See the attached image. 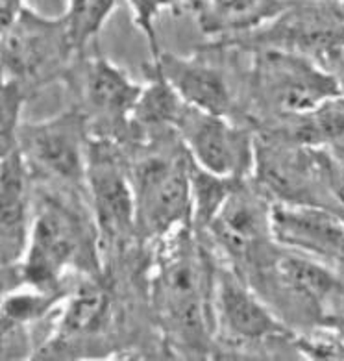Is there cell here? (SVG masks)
I'll list each match as a JSON object with an SVG mask.
<instances>
[{"mask_svg":"<svg viewBox=\"0 0 344 361\" xmlns=\"http://www.w3.org/2000/svg\"><path fill=\"white\" fill-rule=\"evenodd\" d=\"M84 250V230L78 215L52 198L41 204L32 217L28 248L13 267L20 286L56 289L70 265H76Z\"/></svg>","mask_w":344,"mask_h":361,"instance_id":"cell-4","label":"cell"},{"mask_svg":"<svg viewBox=\"0 0 344 361\" xmlns=\"http://www.w3.org/2000/svg\"><path fill=\"white\" fill-rule=\"evenodd\" d=\"M176 130L192 161L226 178H245L256 165V137L246 128L215 115L185 106Z\"/></svg>","mask_w":344,"mask_h":361,"instance_id":"cell-6","label":"cell"},{"mask_svg":"<svg viewBox=\"0 0 344 361\" xmlns=\"http://www.w3.org/2000/svg\"><path fill=\"white\" fill-rule=\"evenodd\" d=\"M89 0H69V6H67V11H65V23H67V30H69L70 43H73L74 50L78 52L76 45H78V34L80 28H82V23H84L85 11H87Z\"/></svg>","mask_w":344,"mask_h":361,"instance_id":"cell-25","label":"cell"},{"mask_svg":"<svg viewBox=\"0 0 344 361\" xmlns=\"http://www.w3.org/2000/svg\"><path fill=\"white\" fill-rule=\"evenodd\" d=\"M192 2L195 0H126L133 16V25L137 26L147 37L150 52H152V60L159 58L161 54L158 49V35H156V19L159 17V13L165 10H183Z\"/></svg>","mask_w":344,"mask_h":361,"instance_id":"cell-21","label":"cell"},{"mask_svg":"<svg viewBox=\"0 0 344 361\" xmlns=\"http://www.w3.org/2000/svg\"><path fill=\"white\" fill-rule=\"evenodd\" d=\"M63 293L34 286L13 287L2 293V324L30 326L58 307Z\"/></svg>","mask_w":344,"mask_h":361,"instance_id":"cell-19","label":"cell"},{"mask_svg":"<svg viewBox=\"0 0 344 361\" xmlns=\"http://www.w3.org/2000/svg\"><path fill=\"white\" fill-rule=\"evenodd\" d=\"M135 230L145 238H165L192 219L191 156H148L132 171Z\"/></svg>","mask_w":344,"mask_h":361,"instance_id":"cell-3","label":"cell"},{"mask_svg":"<svg viewBox=\"0 0 344 361\" xmlns=\"http://www.w3.org/2000/svg\"><path fill=\"white\" fill-rule=\"evenodd\" d=\"M143 87L100 54L91 58L85 69V100L94 117L111 128L124 126L132 119Z\"/></svg>","mask_w":344,"mask_h":361,"instance_id":"cell-14","label":"cell"},{"mask_svg":"<svg viewBox=\"0 0 344 361\" xmlns=\"http://www.w3.org/2000/svg\"><path fill=\"white\" fill-rule=\"evenodd\" d=\"M272 238L295 252L344 262V221L309 204L285 202L271 209Z\"/></svg>","mask_w":344,"mask_h":361,"instance_id":"cell-9","label":"cell"},{"mask_svg":"<svg viewBox=\"0 0 344 361\" xmlns=\"http://www.w3.org/2000/svg\"><path fill=\"white\" fill-rule=\"evenodd\" d=\"M276 280L295 297L322 307L340 291V280L326 265L296 254H283L272 263Z\"/></svg>","mask_w":344,"mask_h":361,"instance_id":"cell-16","label":"cell"},{"mask_svg":"<svg viewBox=\"0 0 344 361\" xmlns=\"http://www.w3.org/2000/svg\"><path fill=\"white\" fill-rule=\"evenodd\" d=\"M213 319L233 341L256 343L290 336L271 310L231 271L215 274Z\"/></svg>","mask_w":344,"mask_h":361,"instance_id":"cell-10","label":"cell"},{"mask_svg":"<svg viewBox=\"0 0 344 361\" xmlns=\"http://www.w3.org/2000/svg\"><path fill=\"white\" fill-rule=\"evenodd\" d=\"M285 10L283 0H206L198 23L204 34L226 41L259 30Z\"/></svg>","mask_w":344,"mask_h":361,"instance_id":"cell-15","label":"cell"},{"mask_svg":"<svg viewBox=\"0 0 344 361\" xmlns=\"http://www.w3.org/2000/svg\"><path fill=\"white\" fill-rule=\"evenodd\" d=\"M152 61L187 106L215 115L230 114V85L221 71L204 60L174 54H159Z\"/></svg>","mask_w":344,"mask_h":361,"instance_id":"cell-13","label":"cell"},{"mask_svg":"<svg viewBox=\"0 0 344 361\" xmlns=\"http://www.w3.org/2000/svg\"><path fill=\"white\" fill-rule=\"evenodd\" d=\"M85 182L91 191L94 217L102 238L108 239V243H124L137 232L132 178L106 139L89 141Z\"/></svg>","mask_w":344,"mask_h":361,"instance_id":"cell-8","label":"cell"},{"mask_svg":"<svg viewBox=\"0 0 344 361\" xmlns=\"http://www.w3.org/2000/svg\"><path fill=\"white\" fill-rule=\"evenodd\" d=\"M19 147L28 165L44 176L65 183L85 182L87 176V117L65 111L43 123L19 130Z\"/></svg>","mask_w":344,"mask_h":361,"instance_id":"cell-7","label":"cell"},{"mask_svg":"<svg viewBox=\"0 0 344 361\" xmlns=\"http://www.w3.org/2000/svg\"><path fill=\"white\" fill-rule=\"evenodd\" d=\"M73 52L65 19H47L23 8L10 25L2 28V78L25 85L65 63Z\"/></svg>","mask_w":344,"mask_h":361,"instance_id":"cell-5","label":"cell"},{"mask_svg":"<svg viewBox=\"0 0 344 361\" xmlns=\"http://www.w3.org/2000/svg\"><path fill=\"white\" fill-rule=\"evenodd\" d=\"M25 8V0H0V25L8 26Z\"/></svg>","mask_w":344,"mask_h":361,"instance_id":"cell-27","label":"cell"},{"mask_svg":"<svg viewBox=\"0 0 344 361\" xmlns=\"http://www.w3.org/2000/svg\"><path fill=\"white\" fill-rule=\"evenodd\" d=\"M145 73L148 82L139 97L132 119L145 128H161V126L176 128L187 104L172 90V85L165 80L154 61L145 67Z\"/></svg>","mask_w":344,"mask_h":361,"instance_id":"cell-17","label":"cell"},{"mask_svg":"<svg viewBox=\"0 0 344 361\" xmlns=\"http://www.w3.org/2000/svg\"><path fill=\"white\" fill-rule=\"evenodd\" d=\"M242 178H226L213 174L197 165L191 158V200L192 221L197 228H209L216 213L221 212Z\"/></svg>","mask_w":344,"mask_h":361,"instance_id":"cell-18","label":"cell"},{"mask_svg":"<svg viewBox=\"0 0 344 361\" xmlns=\"http://www.w3.org/2000/svg\"><path fill=\"white\" fill-rule=\"evenodd\" d=\"M271 209L261 198L242 188V182L216 213L209 232L235 262H250L266 238H272Z\"/></svg>","mask_w":344,"mask_h":361,"instance_id":"cell-11","label":"cell"},{"mask_svg":"<svg viewBox=\"0 0 344 361\" xmlns=\"http://www.w3.org/2000/svg\"><path fill=\"white\" fill-rule=\"evenodd\" d=\"M319 63L333 76L340 91V97L344 99V47L331 50L330 54H326Z\"/></svg>","mask_w":344,"mask_h":361,"instance_id":"cell-26","label":"cell"},{"mask_svg":"<svg viewBox=\"0 0 344 361\" xmlns=\"http://www.w3.org/2000/svg\"><path fill=\"white\" fill-rule=\"evenodd\" d=\"M25 104V85L15 80L2 78V154L19 147L20 111Z\"/></svg>","mask_w":344,"mask_h":361,"instance_id":"cell-22","label":"cell"},{"mask_svg":"<svg viewBox=\"0 0 344 361\" xmlns=\"http://www.w3.org/2000/svg\"><path fill=\"white\" fill-rule=\"evenodd\" d=\"M108 310V298L97 287H82L61 312L58 336H80L100 326Z\"/></svg>","mask_w":344,"mask_h":361,"instance_id":"cell-20","label":"cell"},{"mask_svg":"<svg viewBox=\"0 0 344 361\" xmlns=\"http://www.w3.org/2000/svg\"><path fill=\"white\" fill-rule=\"evenodd\" d=\"M300 350L313 360H344V341L333 339H309L298 341Z\"/></svg>","mask_w":344,"mask_h":361,"instance_id":"cell-23","label":"cell"},{"mask_svg":"<svg viewBox=\"0 0 344 361\" xmlns=\"http://www.w3.org/2000/svg\"><path fill=\"white\" fill-rule=\"evenodd\" d=\"M252 90L261 104L290 117L343 99L333 76L315 58L283 49L257 50Z\"/></svg>","mask_w":344,"mask_h":361,"instance_id":"cell-2","label":"cell"},{"mask_svg":"<svg viewBox=\"0 0 344 361\" xmlns=\"http://www.w3.org/2000/svg\"><path fill=\"white\" fill-rule=\"evenodd\" d=\"M28 171L20 147L2 154V269L17 265L28 248Z\"/></svg>","mask_w":344,"mask_h":361,"instance_id":"cell-12","label":"cell"},{"mask_svg":"<svg viewBox=\"0 0 344 361\" xmlns=\"http://www.w3.org/2000/svg\"><path fill=\"white\" fill-rule=\"evenodd\" d=\"M320 173L328 180L331 193L339 198V202L344 206V161H333L328 156L319 158Z\"/></svg>","mask_w":344,"mask_h":361,"instance_id":"cell-24","label":"cell"},{"mask_svg":"<svg viewBox=\"0 0 344 361\" xmlns=\"http://www.w3.org/2000/svg\"><path fill=\"white\" fill-rule=\"evenodd\" d=\"M163 239L154 278V302L174 334L187 343L202 345L209 315L213 317L215 274L187 224Z\"/></svg>","mask_w":344,"mask_h":361,"instance_id":"cell-1","label":"cell"}]
</instances>
